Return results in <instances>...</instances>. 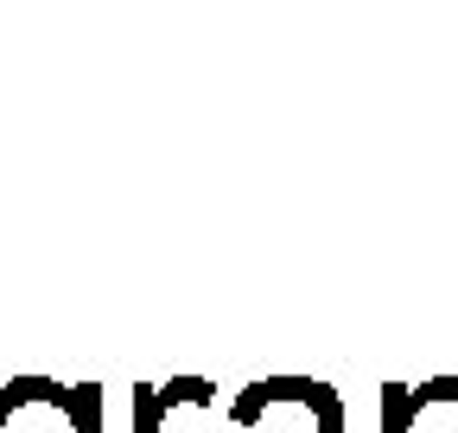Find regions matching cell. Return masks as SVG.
<instances>
[{
	"mask_svg": "<svg viewBox=\"0 0 458 433\" xmlns=\"http://www.w3.org/2000/svg\"><path fill=\"white\" fill-rule=\"evenodd\" d=\"M0 433H102L96 389H57L45 376H13L0 389Z\"/></svg>",
	"mask_w": 458,
	"mask_h": 433,
	"instance_id": "1",
	"label": "cell"
},
{
	"mask_svg": "<svg viewBox=\"0 0 458 433\" xmlns=\"http://www.w3.org/2000/svg\"><path fill=\"white\" fill-rule=\"evenodd\" d=\"M210 383H198V376H179V383H165V389H140V408H134V433H159L165 408H179V402H204Z\"/></svg>",
	"mask_w": 458,
	"mask_h": 433,
	"instance_id": "2",
	"label": "cell"
},
{
	"mask_svg": "<svg viewBox=\"0 0 458 433\" xmlns=\"http://www.w3.org/2000/svg\"><path fill=\"white\" fill-rule=\"evenodd\" d=\"M331 433H337V427H331Z\"/></svg>",
	"mask_w": 458,
	"mask_h": 433,
	"instance_id": "3",
	"label": "cell"
}]
</instances>
